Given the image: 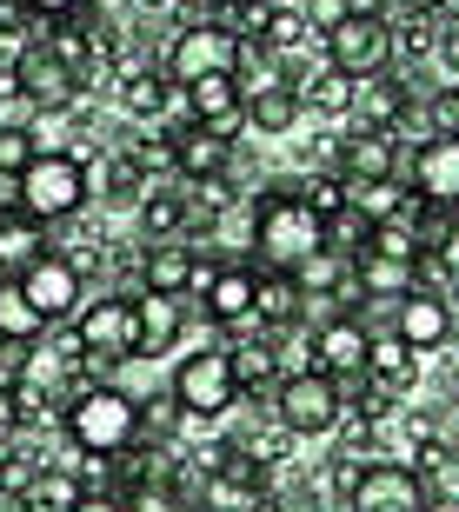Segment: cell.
I'll use <instances>...</instances> for the list:
<instances>
[{"label":"cell","mask_w":459,"mask_h":512,"mask_svg":"<svg viewBox=\"0 0 459 512\" xmlns=\"http://www.w3.org/2000/svg\"><path fill=\"white\" fill-rule=\"evenodd\" d=\"M87 200H94V173H87V160H80V153H67V147L34 153V167L14 180V207L27 213V220H40V227L74 220Z\"/></svg>","instance_id":"2"},{"label":"cell","mask_w":459,"mask_h":512,"mask_svg":"<svg viewBox=\"0 0 459 512\" xmlns=\"http://www.w3.org/2000/svg\"><path fill=\"white\" fill-rule=\"evenodd\" d=\"M227 7H267V0H227Z\"/></svg>","instance_id":"46"},{"label":"cell","mask_w":459,"mask_h":512,"mask_svg":"<svg viewBox=\"0 0 459 512\" xmlns=\"http://www.w3.org/2000/svg\"><path fill=\"white\" fill-rule=\"evenodd\" d=\"M420 380V353H406L393 333H373L366 340V386H380V393H400V386Z\"/></svg>","instance_id":"25"},{"label":"cell","mask_w":459,"mask_h":512,"mask_svg":"<svg viewBox=\"0 0 459 512\" xmlns=\"http://www.w3.org/2000/svg\"><path fill=\"white\" fill-rule=\"evenodd\" d=\"M193 220V200L187 193H167V187H147V200H140V233L153 240H180V227Z\"/></svg>","instance_id":"28"},{"label":"cell","mask_w":459,"mask_h":512,"mask_svg":"<svg viewBox=\"0 0 459 512\" xmlns=\"http://www.w3.org/2000/svg\"><path fill=\"white\" fill-rule=\"evenodd\" d=\"M326 247V220L306 213L293 193H273V200H253V253L267 273H293L300 260Z\"/></svg>","instance_id":"4"},{"label":"cell","mask_w":459,"mask_h":512,"mask_svg":"<svg viewBox=\"0 0 459 512\" xmlns=\"http://www.w3.org/2000/svg\"><path fill=\"white\" fill-rule=\"evenodd\" d=\"M187 114H193V127H207V120H220V114H240V80L233 74L193 80L187 87Z\"/></svg>","instance_id":"31"},{"label":"cell","mask_w":459,"mask_h":512,"mask_svg":"<svg viewBox=\"0 0 459 512\" xmlns=\"http://www.w3.org/2000/svg\"><path fill=\"white\" fill-rule=\"evenodd\" d=\"M406 193L420 207H453L459 200V140L453 133H433L426 147H413L406 160Z\"/></svg>","instance_id":"13"},{"label":"cell","mask_w":459,"mask_h":512,"mask_svg":"<svg viewBox=\"0 0 459 512\" xmlns=\"http://www.w3.org/2000/svg\"><path fill=\"white\" fill-rule=\"evenodd\" d=\"M333 153H340V180H393L400 173V140L393 133H373V127H360Z\"/></svg>","instance_id":"19"},{"label":"cell","mask_w":459,"mask_h":512,"mask_svg":"<svg viewBox=\"0 0 459 512\" xmlns=\"http://www.w3.org/2000/svg\"><path fill=\"white\" fill-rule=\"evenodd\" d=\"M0 7H7V0H0Z\"/></svg>","instance_id":"49"},{"label":"cell","mask_w":459,"mask_h":512,"mask_svg":"<svg viewBox=\"0 0 459 512\" xmlns=\"http://www.w3.org/2000/svg\"><path fill=\"white\" fill-rule=\"evenodd\" d=\"M320 40H326V67L340 80H353V87L393 67V20L380 7H340L320 27Z\"/></svg>","instance_id":"3"},{"label":"cell","mask_w":459,"mask_h":512,"mask_svg":"<svg viewBox=\"0 0 459 512\" xmlns=\"http://www.w3.org/2000/svg\"><path fill=\"white\" fill-rule=\"evenodd\" d=\"M353 114H360V127H373V133H400L406 114H413V87L386 67V74H373V80L353 87Z\"/></svg>","instance_id":"16"},{"label":"cell","mask_w":459,"mask_h":512,"mask_svg":"<svg viewBox=\"0 0 459 512\" xmlns=\"http://www.w3.org/2000/svg\"><path fill=\"white\" fill-rule=\"evenodd\" d=\"M34 127H0V173H7V180H20V173L34 167Z\"/></svg>","instance_id":"37"},{"label":"cell","mask_w":459,"mask_h":512,"mask_svg":"<svg viewBox=\"0 0 459 512\" xmlns=\"http://www.w3.org/2000/svg\"><path fill=\"white\" fill-rule=\"evenodd\" d=\"M293 94H300V107H313V114H353V80H340L333 67L313 80H293Z\"/></svg>","instance_id":"33"},{"label":"cell","mask_w":459,"mask_h":512,"mask_svg":"<svg viewBox=\"0 0 459 512\" xmlns=\"http://www.w3.org/2000/svg\"><path fill=\"white\" fill-rule=\"evenodd\" d=\"M167 160H173V173H180V180H213V173H227L233 147H227V140H213L207 127H180L167 140Z\"/></svg>","instance_id":"22"},{"label":"cell","mask_w":459,"mask_h":512,"mask_svg":"<svg viewBox=\"0 0 459 512\" xmlns=\"http://www.w3.org/2000/svg\"><path fill=\"white\" fill-rule=\"evenodd\" d=\"M100 187H107L114 207H140V200H147V167H140L134 153H114L107 173H100Z\"/></svg>","instance_id":"34"},{"label":"cell","mask_w":459,"mask_h":512,"mask_svg":"<svg viewBox=\"0 0 459 512\" xmlns=\"http://www.w3.org/2000/svg\"><path fill=\"white\" fill-rule=\"evenodd\" d=\"M386 333H393L406 353H440V346L453 340V306H446L440 293H406V300H393V326H386Z\"/></svg>","instance_id":"14"},{"label":"cell","mask_w":459,"mask_h":512,"mask_svg":"<svg viewBox=\"0 0 459 512\" xmlns=\"http://www.w3.org/2000/svg\"><path fill=\"white\" fill-rule=\"evenodd\" d=\"M207 273H213V266L200 260L187 240H153V247H140V293L187 300V293H200V280H207Z\"/></svg>","instance_id":"12"},{"label":"cell","mask_w":459,"mask_h":512,"mask_svg":"<svg viewBox=\"0 0 459 512\" xmlns=\"http://www.w3.org/2000/svg\"><path fill=\"white\" fill-rule=\"evenodd\" d=\"M346 512H433L426 499V479L400 459H380V466H346Z\"/></svg>","instance_id":"9"},{"label":"cell","mask_w":459,"mask_h":512,"mask_svg":"<svg viewBox=\"0 0 459 512\" xmlns=\"http://www.w3.org/2000/svg\"><path fill=\"white\" fill-rule=\"evenodd\" d=\"M406 7H413V14H420V20H433V14H446L453 0H406Z\"/></svg>","instance_id":"44"},{"label":"cell","mask_w":459,"mask_h":512,"mask_svg":"<svg viewBox=\"0 0 459 512\" xmlns=\"http://www.w3.org/2000/svg\"><path fill=\"white\" fill-rule=\"evenodd\" d=\"M134 326H140V360H160L187 333V306L167 293H134Z\"/></svg>","instance_id":"18"},{"label":"cell","mask_w":459,"mask_h":512,"mask_svg":"<svg viewBox=\"0 0 459 512\" xmlns=\"http://www.w3.org/2000/svg\"><path fill=\"white\" fill-rule=\"evenodd\" d=\"M306 34H313V14H300V7H267V14H260V40H253V47L287 60Z\"/></svg>","instance_id":"32"},{"label":"cell","mask_w":459,"mask_h":512,"mask_svg":"<svg viewBox=\"0 0 459 512\" xmlns=\"http://www.w3.org/2000/svg\"><path fill=\"white\" fill-rule=\"evenodd\" d=\"M426 260H433V273H440V280H459V227H446L440 247L426 253Z\"/></svg>","instance_id":"40"},{"label":"cell","mask_w":459,"mask_h":512,"mask_svg":"<svg viewBox=\"0 0 459 512\" xmlns=\"http://www.w3.org/2000/svg\"><path fill=\"white\" fill-rule=\"evenodd\" d=\"M20 433V406H14V386L0 380V439H14Z\"/></svg>","instance_id":"42"},{"label":"cell","mask_w":459,"mask_h":512,"mask_svg":"<svg viewBox=\"0 0 459 512\" xmlns=\"http://www.w3.org/2000/svg\"><path fill=\"white\" fill-rule=\"evenodd\" d=\"M420 286V266H406V260H380V253H360L353 260V306L360 300H406Z\"/></svg>","instance_id":"20"},{"label":"cell","mask_w":459,"mask_h":512,"mask_svg":"<svg viewBox=\"0 0 459 512\" xmlns=\"http://www.w3.org/2000/svg\"><path fill=\"white\" fill-rule=\"evenodd\" d=\"M20 293H27V300H34V313L47 326H60V320H74L80 313V300H87V280H80V266L67 260V253H40L34 266H27V273H20Z\"/></svg>","instance_id":"11"},{"label":"cell","mask_w":459,"mask_h":512,"mask_svg":"<svg viewBox=\"0 0 459 512\" xmlns=\"http://www.w3.org/2000/svg\"><path fill=\"white\" fill-rule=\"evenodd\" d=\"M366 253L420 266V233H413V220H386V227H366Z\"/></svg>","instance_id":"35"},{"label":"cell","mask_w":459,"mask_h":512,"mask_svg":"<svg viewBox=\"0 0 459 512\" xmlns=\"http://www.w3.org/2000/svg\"><path fill=\"white\" fill-rule=\"evenodd\" d=\"M446 213H453V227H459V200H453V207H446Z\"/></svg>","instance_id":"48"},{"label":"cell","mask_w":459,"mask_h":512,"mask_svg":"<svg viewBox=\"0 0 459 512\" xmlns=\"http://www.w3.org/2000/svg\"><path fill=\"white\" fill-rule=\"evenodd\" d=\"M346 207L360 213L366 227H386V220H406L413 193H406L400 173H393V180H346Z\"/></svg>","instance_id":"24"},{"label":"cell","mask_w":459,"mask_h":512,"mask_svg":"<svg viewBox=\"0 0 459 512\" xmlns=\"http://www.w3.org/2000/svg\"><path fill=\"white\" fill-rule=\"evenodd\" d=\"M40 253H54V247H47V227L27 220L20 207H0V280H20Z\"/></svg>","instance_id":"21"},{"label":"cell","mask_w":459,"mask_h":512,"mask_svg":"<svg viewBox=\"0 0 459 512\" xmlns=\"http://www.w3.org/2000/svg\"><path fill=\"white\" fill-rule=\"evenodd\" d=\"M74 360L80 366H127V360H140L134 293H100V300H80V313H74Z\"/></svg>","instance_id":"5"},{"label":"cell","mask_w":459,"mask_h":512,"mask_svg":"<svg viewBox=\"0 0 459 512\" xmlns=\"http://www.w3.org/2000/svg\"><path fill=\"white\" fill-rule=\"evenodd\" d=\"M114 100H120V114L160 120V114H167V74H153V67H134V74H120Z\"/></svg>","instance_id":"30"},{"label":"cell","mask_w":459,"mask_h":512,"mask_svg":"<svg viewBox=\"0 0 459 512\" xmlns=\"http://www.w3.org/2000/svg\"><path fill=\"white\" fill-rule=\"evenodd\" d=\"M74 512H120V493H80Z\"/></svg>","instance_id":"43"},{"label":"cell","mask_w":459,"mask_h":512,"mask_svg":"<svg viewBox=\"0 0 459 512\" xmlns=\"http://www.w3.org/2000/svg\"><path fill=\"white\" fill-rule=\"evenodd\" d=\"M47 333H54V326L34 313V300H27L14 280H0V346H40Z\"/></svg>","instance_id":"27"},{"label":"cell","mask_w":459,"mask_h":512,"mask_svg":"<svg viewBox=\"0 0 459 512\" xmlns=\"http://www.w3.org/2000/svg\"><path fill=\"white\" fill-rule=\"evenodd\" d=\"M426 120H433V133H453V140H459V80L426 100Z\"/></svg>","instance_id":"39"},{"label":"cell","mask_w":459,"mask_h":512,"mask_svg":"<svg viewBox=\"0 0 459 512\" xmlns=\"http://www.w3.org/2000/svg\"><path fill=\"white\" fill-rule=\"evenodd\" d=\"M60 426H67V439L87 459H114L140 439V399L120 393L114 380H94V386H80V393H67Z\"/></svg>","instance_id":"1"},{"label":"cell","mask_w":459,"mask_h":512,"mask_svg":"<svg viewBox=\"0 0 459 512\" xmlns=\"http://www.w3.org/2000/svg\"><path fill=\"white\" fill-rule=\"evenodd\" d=\"M80 87H87V80H80L47 40H27V47L14 54V94L34 100L40 114H67V107L80 100Z\"/></svg>","instance_id":"10"},{"label":"cell","mask_w":459,"mask_h":512,"mask_svg":"<svg viewBox=\"0 0 459 512\" xmlns=\"http://www.w3.org/2000/svg\"><path fill=\"white\" fill-rule=\"evenodd\" d=\"M240 114H247L253 133H267V140H273V133H293V127H300L306 107H300V94H293V87H273V94L240 100Z\"/></svg>","instance_id":"29"},{"label":"cell","mask_w":459,"mask_h":512,"mask_svg":"<svg viewBox=\"0 0 459 512\" xmlns=\"http://www.w3.org/2000/svg\"><path fill=\"white\" fill-rule=\"evenodd\" d=\"M353 260L346 253H333V247H320L313 260H300L293 266V286H300V300H346L353 293Z\"/></svg>","instance_id":"26"},{"label":"cell","mask_w":459,"mask_h":512,"mask_svg":"<svg viewBox=\"0 0 459 512\" xmlns=\"http://www.w3.org/2000/svg\"><path fill=\"white\" fill-rule=\"evenodd\" d=\"M366 340H373V333H366L353 313H333V320L313 333V366L333 373L340 386L346 380H366Z\"/></svg>","instance_id":"15"},{"label":"cell","mask_w":459,"mask_h":512,"mask_svg":"<svg viewBox=\"0 0 459 512\" xmlns=\"http://www.w3.org/2000/svg\"><path fill=\"white\" fill-rule=\"evenodd\" d=\"M167 399L180 406L187 419H227L233 406H240V373H233V346H200V353H187V360L173 366V386Z\"/></svg>","instance_id":"6"},{"label":"cell","mask_w":459,"mask_h":512,"mask_svg":"<svg viewBox=\"0 0 459 512\" xmlns=\"http://www.w3.org/2000/svg\"><path fill=\"white\" fill-rule=\"evenodd\" d=\"M306 313L300 286H293V273H267V266H253V320H260V333H280V326H293Z\"/></svg>","instance_id":"23"},{"label":"cell","mask_w":459,"mask_h":512,"mask_svg":"<svg viewBox=\"0 0 459 512\" xmlns=\"http://www.w3.org/2000/svg\"><path fill=\"white\" fill-rule=\"evenodd\" d=\"M273 419H280V433H293V439H326L346 419V386L333 380V373H320V366H300V373H287L280 393H273Z\"/></svg>","instance_id":"7"},{"label":"cell","mask_w":459,"mask_h":512,"mask_svg":"<svg viewBox=\"0 0 459 512\" xmlns=\"http://www.w3.org/2000/svg\"><path fill=\"white\" fill-rule=\"evenodd\" d=\"M14 7H20L27 20H67V14H80L87 0H14Z\"/></svg>","instance_id":"41"},{"label":"cell","mask_w":459,"mask_h":512,"mask_svg":"<svg viewBox=\"0 0 459 512\" xmlns=\"http://www.w3.org/2000/svg\"><path fill=\"white\" fill-rule=\"evenodd\" d=\"M240 54H247V40L233 34L227 20H187V27L173 34L167 80L193 87V80H207V74H233V67H240Z\"/></svg>","instance_id":"8"},{"label":"cell","mask_w":459,"mask_h":512,"mask_svg":"<svg viewBox=\"0 0 459 512\" xmlns=\"http://www.w3.org/2000/svg\"><path fill=\"white\" fill-rule=\"evenodd\" d=\"M207 240H220V247H233V253H253V207L207 213Z\"/></svg>","instance_id":"36"},{"label":"cell","mask_w":459,"mask_h":512,"mask_svg":"<svg viewBox=\"0 0 459 512\" xmlns=\"http://www.w3.org/2000/svg\"><path fill=\"white\" fill-rule=\"evenodd\" d=\"M140 426L153 433V446H173V433L187 426V413H180L173 399H153V406H140Z\"/></svg>","instance_id":"38"},{"label":"cell","mask_w":459,"mask_h":512,"mask_svg":"<svg viewBox=\"0 0 459 512\" xmlns=\"http://www.w3.org/2000/svg\"><path fill=\"white\" fill-rule=\"evenodd\" d=\"M453 300H459V280H453ZM453 320H459V306H453Z\"/></svg>","instance_id":"47"},{"label":"cell","mask_w":459,"mask_h":512,"mask_svg":"<svg viewBox=\"0 0 459 512\" xmlns=\"http://www.w3.org/2000/svg\"><path fill=\"white\" fill-rule=\"evenodd\" d=\"M200 293H207V326H247L253 320V266L233 260V266H213L207 280H200Z\"/></svg>","instance_id":"17"},{"label":"cell","mask_w":459,"mask_h":512,"mask_svg":"<svg viewBox=\"0 0 459 512\" xmlns=\"http://www.w3.org/2000/svg\"><path fill=\"white\" fill-rule=\"evenodd\" d=\"M173 512H207V506H193V499H180V506H173Z\"/></svg>","instance_id":"45"}]
</instances>
